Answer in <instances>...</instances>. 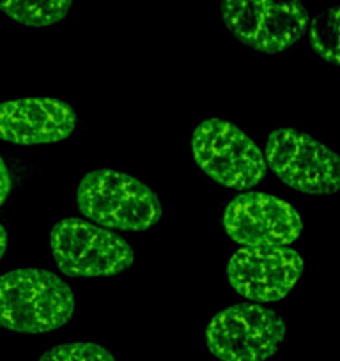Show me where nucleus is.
Instances as JSON below:
<instances>
[{"mask_svg":"<svg viewBox=\"0 0 340 361\" xmlns=\"http://www.w3.org/2000/svg\"><path fill=\"white\" fill-rule=\"evenodd\" d=\"M266 166L284 185L310 195H333L340 188V158L312 135L294 128H277L265 151Z\"/></svg>","mask_w":340,"mask_h":361,"instance_id":"obj_7","label":"nucleus"},{"mask_svg":"<svg viewBox=\"0 0 340 361\" xmlns=\"http://www.w3.org/2000/svg\"><path fill=\"white\" fill-rule=\"evenodd\" d=\"M9 192H11V176L4 159L0 158V206L8 200Z\"/></svg>","mask_w":340,"mask_h":361,"instance_id":"obj_14","label":"nucleus"},{"mask_svg":"<svg viewBox=\"0 0 340 361\" xmlns=\"http://www.w3.org/2000/svg\"><path fill=\"white\" fill-rule=\"evenodd\" d=\"M286 333V322L275 310L259 303H238L211 319L206 345L220 361H268Z\"/></svg>","mask_w":340,"mask_h":361,"instance_id":"obj_6","label":"nucleus"},{"mask_svg":"<svg viewBox=\"0 0 340 361\" xmlns=\"http://www.w3.org/2000/svg\"><path fill=\"white\" fill-rule=\"evenodd\" d=\"M229 32L262 54H282L307 34L310 16L303 0H221Z\"/></svg>","mask_w":340,"mask_h":361,"instance_id":"obj_5","label":"nucleus"},{"mask_svg":"<svg viewBox=\"0 0 340 361\" xmlns=\"http://www.w3.org/2000/svg\"><path fill=\"white\" fill-rule=\"evenodd\" d=\"M78 117L57 98H20L0 103V140L18 145L55 144L75 131Z\"/></svg>","mask_w":340,"mask_h":361,"instance_id":"obj_10","label":"nucleus"},{"mask_svg":"<svg viewBox=\"0 0 340 361\" xmlns=\"http://www.w3.org/2000/svg\"><path fill=\"white\" fill-rule=\"evenodd\" d=\"M50 248L61 273L82 279L119 275L135 260L126 239L80 218H64L54 225Z\"/></svg>","mask_w":340,"mask_h":361,"instance_id":"obj_4","label":"nucleus"},{"mask_svg":"<svg viewBox=\"0 0 340 361\" xmlns=\"http://www.w3.org/2000/svg\"><path fill=\"white\" fill-rule=\"evenodd\" d=\"M195 163L218 185L232 190H250L266 176L265 152L236 124L225 119H207L192 135Z\"/></svg>","mask_w":340,"mask_h":361,"instance_id":"obj_3","label":"nucleus"},{"mask_svg":"<svg viewBox=\"0 0 340 361\" xmlns=\"http://www.w3.org/2000/svg\"><path fill=\"white\" fill-rule=\"evenodd\" d=\"M71 287L48 269H15L0 276V328L20 335L50 333L75 314Z\"/></svg>","mask_w":340,"mask_h":361,"instance_id":"obj_1","label":"nucleus"},{"mask_svg":"<svg viewBox=\"0 0 340 361\" xmlns=\"http://www.w3.org/2000/svg\"><path fill=\"white\" fill-rule=\"evenodd\" d=\"M308 29L315 54L322 61L339 68V6L319 13L312 23H308Z\"/></svg>","mask_w":340,"mask_h":361,"instance_id":"obj_12","label":"nucleus"},{"mask_svg":"<svg viewBox=\"0 0 340 361\" xmlns=\"http://www.w3.org/2000/svg\"><path fill=\"white\" fill-rule=\"evenodd\" d=\"M303 275V259L287 246H243L227 264L232 289L253 303H275L296 287Z\"/></svg>","mask_w":340,"mask_h":361,"instance_id":"obj_9","label":"nucleus"},{"mask_svg":"<svg viewBox=\"0 0 340 361\" xmlns=\"http://www.w3.org/2000/svg\"><path fill=\"white\" fill-rule=\"evenodd\" d=\"M40 361H116L107 347L95 342L61 343L48 349Z\"/></svg>","mask_w":340,"mask_h":361,"instance_id":"obj_13","label":"nucleus"},{"mask_svg":"<svg viewBox=\"0 0 340 361\" xmlns=\"http://www.w3.org/2000/svg\"><path fill=\"white\" fill-rule=\"evenodd\" d=\"M224 228L229 238L248 248L287 246L303 231L298 211L268 193H243L224 211Z\"/></svg>","mask_w":340,"mask_h":361,"instance_id":"obj_8","label":"nucleus"},{"mask_svg":"<svg viewBox=\"0 0 340 361\" xmlns=\"http://www.w3.org/2000/svg\"><path fill=\"white\" fill-rule=\"evenodd\" d=\"M6 250H8V232H6L4 225L0 224V259L4 257Z\"/></svg>","mask_w":340,"mask_h":361,"instance_id":"obj_15","label":"nucleus"},{"mask_svg":"<svg viewBox=\"0 0 340 361\" xmlns=\"http://www.w3.org/2000/svg\"><path fill=\"white\" fill-rule=\"evenodd\" d=\"M76 204L99 227L128 232L154 227L163 213L158 195L145 183L112 169L85 173L76 190Z\"/></svg>","mask_w":340,"mask_h":361,"instance_id":"obj_2","label":"nucleus"},{"mask_svg":"<svg viewBox=\"0 0 340 361\" xmlns=\"http://www.w3.org/2000/svg\"><path fill=\"white\" fill-rule=\"evenodd\" d=\"M73 0H0V11L30 29L55 27L71 11Z\"/></svg>","mask_w":340,"mask_h":361,"instance_id":"obj_11","label":"nucleus"}]
</instances>
